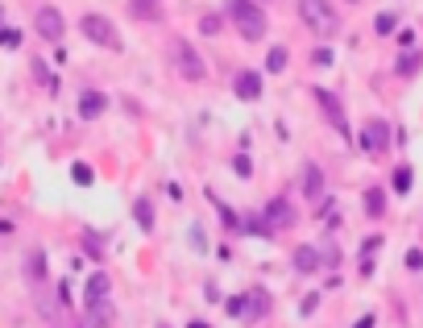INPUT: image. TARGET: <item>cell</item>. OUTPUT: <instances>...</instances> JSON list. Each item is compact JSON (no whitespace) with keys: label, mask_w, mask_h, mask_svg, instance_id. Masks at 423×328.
Wrapping results in <instances>:
<instances>
[{"label":"cell","mask_w":423,"mask_h":328,"mask_svg":"<svg viewBox=\"0 0 423 328\" xmlns=\"http://www.w3.org/2000/svg\"><path fill=\"white\" fill-rule=\"evenodd\" d=\"M320 299H324L320 291H311V295H303V304H299V316H311V312L320 307Z\"/></svg>","instance_id":"cell-33"},{"label":"cell","mask_w":423,"mask_h":328,"mask_svg":"<svg viewBox=\"0 0 423 328\" xmlns=\"http://www.w3.org/2000/svg\"><path fill=\"white\" fill-rule=\"evenodd\" d=\"M286 58H291L286 46H270V54H266V75H282V71H286Z\"/></svg>","instance_id":"cell-23"},{"label":"cell","mask_w":423,"mask_h":328,"mask_svg":"<svg viewBox=\"0 0 423 328\" xmlns=\"http://www.w3.org/2000/svg\"><path fill=\"white\" fill-rule=\"evenodd\" d=\"M270 312V291H261V287H254L249 295H245V320L254 324V320H261Z\"/></svg>","instance_id":"cell-14"},{"label":"cell","mask_w":423,"mask_h":328,"mask_svg":"<svg viewBox=\"0 0 423 328\" xmlns=\"http://www.w3.org/2000/svg\"><path fill=\"white\" fill-rule=\"evenodd\" d=\"M299 21L320 34V38H332L340 29V13L332 9V0H299Z\"/></svg>","instance_id":"cell-2"},{"label":"cell","mask_w":423,"mask_h":328,"mask_svg":"<svg viewBox=\"0 0 423 328\" xmlns=\"http://www.w3.org/2000/svg\"><path fill=\"white\" fill-rule=\"evenodd\" d=\"M423 67V50H402L399 63H395V75H402V79H415Z\"/></svg>","instance_id":"cell-19"},{"label":"cell","mask_w":423,"mask_h":328,"mask_svg":"<svg viewBox=\"0 0 423 328\" xmlns=\"http://www.w3.org/2000/svg\"><path fill=\"white\" fill-rule=\"evenodd\" d=\"M187 328H212V324H208V320H191Z\"/></svg>","instance_id":"cell-41"},{"label":"cell","mask_w":423,"mask_h":328,"mask_svg":"<svg viewBox=\"0 0 423 328\" xmlns=\"http://www.w3.org/2000/svg\"><path fill=\"white\" fill-rule=\"evenodd\" d=\"M0 21H4V4H0Z\"/></svg>","instance_id":"cell-42"},{"label":"cell","mask_w":423,"mask_h":328,"mask_svg":"<svg viewBox=\"0 0 423 328\" xmlns=\"http://www.w3.org/2000/svg\"><path fill=\"white\" fill-rule=\"evenodd\" d=\"M33 34H38V38H46V42H63V34H67L63 13H58L54 4H42V9L33 13Z\"/></svg>","instance_id":"cell-7"},{"label":"cell","mask_w":423,"mask_h":328,"mask_svg":"<svg viewBox=\"0 0 423 328\" xmlns=\"http://www.w3.org/2000/svg\"><path fill=\"white\" fill-rule=\"evenodd\" d=\"M220 29H224V17H220V13H199V34H204V38H216Z\"/></svg>","instance_id":"cell-27"},{"label":"cell","mask_w":423,"mask_h":328,"mask_svg":"<svg viewBox=\"0 0 423 328\" xmlns=\"http://www.w3.org/2000/svg\"><path fill=\"white\" fill-rule=\"evenodd\" d=\"M377 324V320H374V316H370V312H365V316H361V320H357V324H352V328H374Z\"/></svg>","instance_id":"cell-39"},{"label":"cell","mask_w":423,"mask_h":328,"mask_svg":"<svg viewBox=\"0 0 423 328\" xmlns=\"http://www.w3.org/2000/svg\"><path fill=\"white\" fill-rule=\"evenodd\" d=\"M108 291H113V279H108L104 270H95V275H88V287H83V304H88V299H104Z\"/></svg>","instance_id":"cell-20"},{"label":"cell","mask_w":423,"mask_h":328,"mask_svg":"<svg viewBox=\"0 0 423 328\" xmlns=\"http://www.w3.org/2000/svg\"><path fill=\"white\" fill-rule=\"evenodd\" d=\"M291 262H295L299 275H315V270H324V250H315V245H295Z\"/></svg>","instance_id":"cell-10"},{"label":"cell","mask_w":423,"mask_h":328,"mask_svg":"<svg viewBox=\"0 0 423 328\" xmlns=\"http://www.w3.org/2000/svg\"><path fill=\"white\" fill-rule=\"evenodd\" d=\"M17 46H21V29L0 25V50H17Z\"/></svg>","instance_id":"cell-29"},{"label":"cell","mask_w":423,"mask_h":328,"mask_svg":"<svg viewBox=\"0 0 423 328\" xmlns=\"http://www.w3.org/2000/svg\"><path fill=\"white\" fill-rule=\"evenodd\" d=\"M390 133H395V129H390L382 117H370L365 129H361V138H357V145H361L365 154H382V150L390 145Z\"/></svg>","instance_id":"cell-8"},{"label":"cell","mask_w":423,"mask_h":328,"mask_svg":"<svg viewBox=\"0 0 423 328\" xmlns=\"http://www.w3.org/2000/svg\"><path fill=\"white\" fill-rule=\"evenodd\" d=\"M187 233H191V245H195V250L204 254V250H208V237H204V225H191Z\"/></svg>","instance_id":"cell-34"},{"label":"cell","mask_w":423,"mask_h":328,"mask_svg":"<svg viewBox=\"0 0 423 328\" xmlns=\"http://www.w3.org/2000/svg\"><path fill=\"white\" fill-rule=\"evenodd\" d=\"M233 175H236V179H249V175H254V163H249V154H236V158H233Z\"/></svg>","instance_id":"cell-30"},{"label":"cell","mask_w":423,"mask_h":328,"mask_svg":"<svg viewBox=\"0 0 423 328\" xmlns=\"http://www.w3.org/2000/svg\"><path fill=\"white\" fill-rule=\"evenodd\" d=\"M104 250H108V241L95 233V229H83V254L92 262H104Z\"/></svg>","instance_id":"cell-21"},{"label":"cell","mask_w":423,"mask_h":328,"mask_svg":"<svg viewBox=\"0 0 423 328\" xmlns=\"http://www.w3.org/2000/svg\"><path fill=\"white\" fill-rule=\"evenodd\" d=\"M361 204H365V216H370V220H382V216H386V188H365Z\"/></svg>","instance_id":"cell-18"},{"label":"cell","mask_w":423,"mask_h":328,"mask_svg":"<svg viewBox=\"0 0 423 328\" xmlns=\"http://www.w3.org/2000/svg\"><path fill=\"white\" fill-rule=\"evenodd\" d=\"M411 183H415V170L402 163V166H395V175H390V188L399 191V195H407L411 191Z\"/></svg>","instance_id":"cell-24"},{"label":"cell","mask_w":423,"mask_h":328,"mask_svg":"<svg viewBox=\"0 0 423 328\" xmlns=\"http://www.w3.org/2000/svg\"><path fill=\"white\" fill-rule=\"evenodd\" d=\"M395 29H399V13H377V17H374V34H377V38H390Z\"/></svg>","instance_id":"cell-26"},{"label":"cell","mask_w":423,"mask_h":328,"mask_svg":"<svg viewBox=\"0 0 423 328\" xmlns=\"http://www.w3.org/2000/svg\"><path fill=\"white\" fill-rule=\"evenodd\" d=\"M224 312L236 316V320H245V295H233V299H224Z\"/></svg>","instance_id":"cell-32"},{"label":"cell","mask_w":423,"mask_h":328,"mask_svg":"<svg viewBox=\"0 0 423 328\" xmlns=\"http://www.w3.org/2000/svg\"><path fill=\"white\" fill-rule=\"evenodd\" d=\"M83 38L92 42V46H104V50H125V38H120V29L113 25V17H104V13H83Z\"/></svg>","instance_id":"cell-4"},{"label":"cell","mask_w":423,"mask_h":328,"mask_svg":"<svg viewBox=\"0 0 423 328\" xmlns=\"http://www.w3.org/2000/svg\"><path fill=\"white\" fill-rule=\"evenodd\" d=\"M311 63H315V67H332V46H315Z\"/></svg>","instance_id":"cell-35"},{"label":"cell","mask_w":423,"mask_h":328,"mask_svg":"<svg viewBox=\"0 0 423 328\" xmlns=\"http://www.w3.org/2000/svg\"><path fill=\"white\" fill-rule=\"evenodd\" d=\"M402 262H407V270H411V275H419V270H423V250H419V245H411Z\"/></svg>","instance_id":"cell-31"},{"label":"cell","mask_w":423,"mask_h":328,"mask_svg":"<svg viewBox=\"0 0 423 328\" xmlns=\"http://www.w3.org/2000/svg\"><path fill=\"white\" fill-rule=\"evenodd\" d=\"M25 275H29L33 282L46 279V250H33V254L25 258Z\"/></svg>","instance_id":"cell-22"},{"label":"cell","mask_w":423,"mask_h":328,"mask_svg":"<svg viewBox=\"0 0 423 328\" xmlns=\"http://www.w3.org/2000/svg\"><path fill=\"white\" fill-rule=\"evenodd\" d=\"M33 79H42V83H46V88H54V79H50L46 63H38V58H33Z\"/></svg>","instance_id":"cell-36"},{"label":"cell","mask_w":423,"mask_h":328,"mask_svg":"<svg viewBox=\"0 0 423 328\" xmlns=\"http://www.w3.org/2000/svg\"><path fill=\"white\" fill-rule=\"evenodd\" d=\"M377 245H382V237H370V241L361 245V254H377Z\"/></svg>","instance_id":"cell-38"},{"label":"cell","mask_w":423,"mask_h":328,"mask_svg":"<svg viewBox=\"0 0 423 328\" xmlns=\"http://www.w3.org/2000/svg\"><path fill=\"white\" fill-rule=\"evenodd\" d=\"M233 92H236V100H245V104H254V100H261V71H254V67L236 71V79H233Z\"/></svg>","instance_id":"cell-9"},{"label":"cell","mask_w":423,"mask_h":328,"mask_svg":"<svg viewBox=\"0 0 423 328\" xmlns=\"http://www.w3.org/2000/svg\"><path fill=\"white\" fill-rule=\"evenodd\" d=\"M88 324L92 328H113L117 324V307H113L108 295H104V299H88Z\"/></svg>","instance_id":"cell-11"},{"label":"cell","mask_w":423,"mask_h":328,"mask_svg":"<svg viewBox=\"0 0 423 328\" xmlns=\"http://www.w3.org/2000/svg\"><path fill=\"white\" fill-rule=\"evenodd\" d=\"M108 113V96L95 92V88H88V92L79 96V121H95Z\"/></svg>","instance_id":"cell-12"},{"label":"cell","mask_w":423,"mask_h":328,"mask_svg":"<svg viewBox=\"0 0 423 328\" xmlns=\"http://www.w3.org/2000/svg\"><path fill=\"white\" fill-rule=\"evenodd\" d=\"M133 220H137L141 233H154V225H158V216H154V200L137 195V200H133Z\"/></svg>","instance_id":"cell-16"},{"label":"cell","mask_w":423,"mask_h":328,"mask_svg":"<svg viewBox=\"0 0 423 328\" xmlns=\"http://www.w3.org/2000/svg\"><path fill=\"white\" fill-rule=\"evenodd\" d=\"M241 233H245V237H274L261 212H249V216H245V229H241Z\"/></svg>","instance_id":"cell-25"},{"label":"cell","mask_w":423,"mask_h":328,"mask_svg":"<svg viewBox=\"0 0 423 328\" xmlns=\"http://www.w3.org/2000/svg\"><path fill=\"white\" fill-rule=\"evenodd\" d=\"M224 17L236 25V34L245 38V42H261L266 38V9H261L258 0H224Z\"/></svg>","instance_id":"cell-1"},{"label":"cell","mask_w":423,"mask_h":328,"mask_svg":"<svg viewBox=\"0 0 423 328\" xmlns=\"http://www.w3.org/2000/svg\"><path fill=\"white\" fill-rule=\"evenodd\" d=\"M208 200H212V208H216V216H220V225H224L229 233H241V229H245V216H241L236 208H229V204H224V200H220L216 191H208Z\"/></svg>","instance_id":"cell-13"},{"label":"cell","mask_w":423,"mask_h":328,"mask_svg":"<svg viewBox=\"0 0 423 328\" xmlns=\"http://www.w3.org/2000/svg\"><path fill=\"white\" fill-rule=\"evenodd\" d=\"M170 63L187 83H204L208 79V63L199 58V50L191 46L187 38H170Z\"/></svg>","instance_id":"cell-3"},{"label":"cell","mask_w":423,"mask_h":328,"mask_svg":"<svg viewBox=\"0 0 423 328\" xmlns=\"http://www.w3.org/2000/svg\"><path fill=\"white\" fill-rule=\"evenodd\" d=\"M303 200H324V170L315 163L303 166Z\"/></svg>","instance_id":"cell-15"},{"label":"cell","mask_w":423,"mask_h":328,"mask_svg":"<svg viewBox=\"0 0 423 328\" xmlns=\"http://www.w3.org/2000/svg\"><path fill=\"white\" fill-rule=\"evenodd\" d=\"M261 216H266L270 233H286V229H295V225H299V212H295V204H291L286 195H274V200H266Z\"/></svg>","instance_id":"cell-6"},{"label":"cell","mask_w":423,"mask_h":328,"mask_svg":"<svg viewBox=\"0 0 423 328\" xmlns=\"http://www.w3.org/2000/svg\"><path fill=\"white\" fill-rule=\"evenodd\" d=\"M13 233V220H0V237H9Z\"/></svg>","instance_id":"cell-40"},{"label":"cell","mask_w":423,"mask_h":328,"mask_svg":"<svg viewBox=\"0 0 423 328\" xmlns=\"http://www.w3.org/2000/svg\"><path fill=\"white\" fill-rule=\"evenodd\" d=\"M70 179H75L79 188H92V183H95V170L88 163H70Z\"/></svg>","instance_id":"cell-28"},{"label":"cell","mask_w":423,"mask_h":328,"mask_svg":"<svg viewBox=\"0 0 423 328\" xmlns=\"http://www.w3.org/2000/svg\"><path fill=\"white\" fill-rule=\"evenodd\" d=\"M311 96H315L320 113L332 121V129H336V133H340L345 141H352V125H349V117H345V104H340V100L328 92V88H311Z\"/></svg>","instance_id":"cell-5"},{"label":"cell","mask_w":423,"mask_h":328,"mask_svg":"<svg viewBox=\"0 0 423 328\" xmlns=\"http://www.w3.org/2000/svg\"><path fill=\"white\" fill-rule=\"evenodd\" d=\"M129 17L133 21H162V4L158 0H129Z\"/></svg>","instance_id":"cell-17"},{"label":"cell","mask_w":423,"mask_h":328,"mask_svg":"<svg viewBox=\"0 0 423 328\" xmlns=\"http://www.w3.org/2000/svg\"><path fill=\"white\" fill-rule=\"evenodd\" d=\"M349 4H357V0H349Z\"/></svg>","instance_id":"cell-43"},{"label":"cell","mask_w":423,"mask_h":328,"mask_svg":"<svg viewBox=\"0 0 423 328\" xmlns=\"http://www.w3.org/2000/svg\"><path fill=\"white\" fill-rule=\"evenodd\" d=\"M399 46L402 50H415V29H399Z\"/></svg>","instance_id":"cell-37"}]
</instances>
